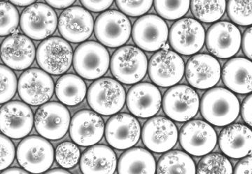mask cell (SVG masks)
I'll use <instances>...</instances> for the list:
<instances>
[{
  "mask_svg": "<svg viewBox=\"0 0 252 174\" xmlns=\"http://www.w3.org/2000/svg\"><path fill=\"white\" fill-rule=\"evenodd\" d=\"M202 116L212 125L224 127L236 120L240 102L233 92L223 87H215L204 94L200 103Z\"/></svg>",
  "mask_w": 252,
  "mask_h": 174,
  "instance_id": "cell-1",
  "label": "cell"
},
{
  "mask_svg": "<svg viewBox=\"0 0 252 174\" xmlns=\"http://www.w3.org/2000/svg\"><path fill=\"white\" fill-rule=\"evenodd\" d=\"M111 71L118 81L125 84H135L145 76L148 69L147 56L142 50L133 46L119 48L113 54Z\"/></svg>",
  "mask_w": 252,
  "mask_h": 174,
  "instance_id": "cell-2",
  "label": "cell"
},
{
  "mask_svg": "<svg viewBox=\"0 0 252 174\" xmlns=\"http://www.w3.org/2000/svg\"><path fill=\"white\" fill-rule=\"evenodd\" d=\"M86 94L91 109L104 116H112L120 112L126 99L124 87L119 81L111 78L94 81Z\"/></svg>",
  "mask_w": 252,
  "mask_h": 174,
  "instance_id": "cell-3",
  "label": "cell"
},
{
  "mask_svg": "<svg viewBox=\"0 0 252 174\" xmlns=\"http://www.w3.org/2000/svg\"><path fill=\"white\" fill-rule=\"evenodd\" d=\"M110 57L107 49L95 41H86L78 46L73 56L74 70L81 77L95 80L108 71Z\"/></svg>",
  "mask_w": 252,
  "mask_h": 174,
  "instance_id": "cell-4",
  "label": "cell"
},
{
  "mask_svg": "<svg viewBox=\"0 0 252 174\" xmlns=\"http://www.w3.org/2000/svg\"><path fill=\"white\" fill-rule=\"evenodd\" d=\"M17 160L19 165L32 173L46 172L52 165L54 150L44 137L30 136L18 144Z\"/></svg>",
  "mask_w": 252,
  "mask_h": 174,
  "instance_id": "cell-5",
  "label": "cell"
},
{
  "mask_svg": "<svg viewBox=\"0 0 252 174\" xmlns=\"http://www.w3.org/2000/svg\"><path fill=\"white\" fill-rule=\"evenodd\" d=\"M36 61L39 67L48 74L61 75L72 65V46L60 37L48 38L38 46Z\"/></svg>",
  "mask_w": 252,
  "mask_h": 174,
  "instance_id": "cell-6",
  "label": "cell"
},
{
  "mask_svg": "<svg viewBox=\"0 0 252 174\" xmlns=\"http://www.w3.org/2000/svg\"><path fill=\"white\" fill-rule=\"evenodd\" d=\"M21 30L28 37L39 41L48 39L56 31L58 18L51 6L37 3L30 5L20 18Z\"/></svg>",
  "mask_w": 252,
  "mask_h": 174,
  "instance_id": "cell-7",
  "label": "cell"
},
{
  "mask_svg": "<svg viewBox=\"0 0 252 174\" xmlns=\"http://www.w3.org/2000/svg\"><path fill=\"white\" fill-rule=\"evenodd\" d=\"M70 113L61 103H45L36 111L34 125L38 133L49 140L63 138L70 125Z\"/></svg>",
  "mask_w": 252,
  "mask_h": 174,
  "instance_id": "cell-8",
  "label": "cell"
},
{
  "mask_svg": "<svg viewBox=\"0 0 252 174\" xmlns=\"http://www.w3.org/2000/svg\"><path fill=\"white\" fill-rule=\"evenodd\" d=\"M132 26L125 14L115 10L102 13L94 25V34L104 46L117 48L125 44L130 39Z\"/></svg>",
  "mask_w": 252,
  "mask_h": 174,
  "instance_id": "cell-9",
  "label": "cell"
},
{
  "mask_svg": "<svg viewBox=\"0 0 252 174\" xmlns=\"http://www.w3.org/2000/svg\"><path fill=\"white\" fill-rule=\"evenodd\" d=\"M164 112L177 122H187L198 114L200 99L195 89L188 86L177 85L169 89L162 100Z\"/></svg>",
  "mask_w": 252,
  "mask_h": 174,
  "instance_id": "cell-10",
  "label": "cell"
},
{
  "mask_svg": "<svg viewBox=\"0 0 252 174\" xmlns=\"http://www.w3.org/2000/svg\"><path fill=\"white\" fill-rule=\"evenodd\" d=\"M149 77L156 85L170 87L180 82L185 73V63L180 55L170 50L158 51L148 64Z\"/></svg>",
  "mask_w": 252,
  "mask_h": 174,
  "instance_id": "cell-11",
  "label": "cell"
},
{
  "mask_svg": "<svg viewBox=\"0 0 252 174\" xmlns=\"http://www.w3.org/2000/svg\"><path fill=\"white\" fill-rule=\"evenodd\" d=\"M18 92L26 104L42 105L49 101L54 94V81L44 70L35 68L28 69L20 76Z\"/></svg>",
  "mask_w": 252,
  "mask_h": 174,
  "instance_id": "cell-12",
  "label": "cell"
},
{
  "mask_svg": "<svg viewBox=\"0 0 252 174\" xmlns=\"http://www.w3.org/2000/svg\"><path fill=\"white\" fill-rule=\"evenodd\" d=\"M169 41L176 52L186 56L195 54L205 43V29L193 18H182L172 26Z\"/></svg>",
  "mask_w": 252,
  "mask_h": 174,
  "instance_id": "cell-13",
  "label": "cell"
},
{
  "mask_svg": "<svg viewBox=\"0 0 252 174\" xmlns=\"http://www.w3.org/2000/svg\"><path fill=\"white\" fill-rule=\"evenodd\" d=\"M33 125L32 111L25 103L13 101L0 109V131L10 138H24L31 133Z\"/></svg>",
  "mask_w": 252,
  "mask_h": 174,
  "instance_id": "cell-14",
  "label": "cell"
},
{
  "mask_svg": "<svg viewBox=\"0 0 252 174\" xmlns=\"http://www.w3.org/2000/svg\"><path fill=\"white\" fill-rule=\"evenodd\" d=\"M217 141L216 132L205 121H189L180 131L181 145L186 152L194 156L210 153L215 148Z\"/></svg>",
  "mask_w": 252,
  "mask_h": 174,
  "instance_id": "cell-15",
  "label": "cell"
},
{
  "mask_svg": "<svg viewBox=\"0 0 252 174\" xmlns=\"http://www.w3.org/2000/svg\"><path fill=\"white\" fill-rule=\"evenodd\" d=\"M134 42L148 52L157 51L166 44L169 31L167 23L156 15H146L139 18L132 29Z\"/></svg>",
  "mask_w": 252,
  "mask_h": 174,
  "instance_id": "cell-16",
  "label": "cell"
},
{
  "mask_svg": "<svg viewBox=\"0 0 252 174\" xmlns=\"http://www.w3.org/2000/svg\"><path fill=\"white\" fill-rule=\"evenodd\" d=\"M205 41L207 49L215 57L229 58L240 49L241 34L233 23L220 21L210 28Z\"/></svg>",
  "mask_w": 252,
  "mask_h": 174,
  "instance_id": "cell-17",
  "label": "cell"
},
{
  "mask_svg": "<svg viewBox=\"0 0 252 174\" xmlns=\"http://www.w3.org/2000/svg\"><path fill=\"white\" fill-rule=\"evenodd\" d=\"M104 130L109 145L118 150L131 148L140 138V122L128 114L122 113L112 116Z\"/></svg>",
  "mask_w": 252,
  "mask_h": 174,
  "instance_id": "cell-18",
  "label": "cell"
},
{
  "mask_svg": "<svg viewBox=\"0 0 252 174\" xmlns=\"http://www.w3.org/2000/svg\"><path fill=\"white\" fill-rule=\"evenodd\" d=\"M144 145L151 151L162 153L171 150L177 144L178 131L172 121L154 117L144 124L142 132Z\"/></svg>",
  "mask_w": 252,
  "mask_h": 174,
  "instance_id": "cell-19",
  "label": "cell"
},
{
  "mask_svg": "<svg viewBox=\"0 0 252 174\" xmlns=\"http://www.w3.org/2000/svg\"><path fill=\"white\" fill-rule=\"evenodd\" d=\"M61 35L72 43H81L89 39L94 29V18L89 11L72 6L64 10L58 21Z\"/></svg>",
  "mask_w": 252,
  "mask_h": 174,
  "instance_id": "cell-20",
  "label": "cell"
},
{
  "mask_svg": "<svg viewBox=\"0 0 252 174\" xmlns=\"http://www.w3.org/2000/svg\"><path fill=\"white\" fill-rule=\"evenodd\" d=\"M0 54L1 60L8 67L14 70H24L34 62L35 46L29 37L16 31L3 41Z\"/></svg>",
  "mask_w": 252,
  "mask_h": 174,
  "instance_id": "cell-21",
  "label": "cell"
},
{
  "mask_svg": "<svg viewBox=\"0 0 252 174\" xmlns=\"http://www.w3.org/2000/svg\"><path fill=\"white\" fill-rule=\"evenodd\" d=\"M221 69L216 58L201 54L193 56L185 68L186 79L197 89L211 88L220 81Z\"/></svg>",
  "mask_w": 252,
  "mask_h": 174,
  "instance_id": "cell-22",
  "label": "cell"
},
{
  "mask_svg": "<svg viewBox=\"0 0 252 174\" xmlns=\"http://www.w3.org/2000/svg\"><path fill=\"white\" fill-rule=\"evenodd\" d=\"M104 133V121L97 113L89 110L80 111L71 120V139L80 146H91L98 143Z\"/></svg>",
  "mask_w": 252,
  "mask_h": 174,
  "instance_id": "cell-23",
  "label": "cell"
},
{
  "mask_svg": "<svg viewBox=\"0 0 252 174\" xmlns=\"http://www.w3.org/2000/svg\"><path fill=\"white\" fill-rule=\"evenodd\" d=\"M129 111L140 118H149L160 110L162 96L157 86L141 83L132 86L126 96Z\"/></svg>",
  "mask_w": 252,
  "mask_h": 174,
  "instance_id": "cell-24",
  "label": "cell"
},
{
  "mask_svg": "<svg viewBox=\"0 0 252 174\" xmlns=\"http://www.w3.org/2000/svg\"><path fill=\"white\" fill-rule=\"evenodd\" d=\"M219 145L227 156L243 158L252 152V131L248 126L242 124L227 125L220 133Z\"/></svg>",
  "mask_w": 252,
  "mask_h": 174,
  "instance_id": "cell-25",
  "label": "cell"
},
{
  "mask_svg": "<svg viewBox=\"0 0 252 174\" xmlns=\"http://www.w3.org/2000/svg\"><path fill=\"white\" fill-rule=\"evenodd\" d=\"M252 64L250 59L235 58L225 64L222 71L223 83L230 90L238 94L251 93Z\"/></svg>",
  "mask_w": 252,
  "mask_h": 174,
  "instance_id": "cell-26",
  "label": "cell"
},
{
  "mask_svg": "<svg viewBox=\"0 0 252 174\" xmlns=\"http://www.w3.org/2000/svg\"><path fill=\"white\" fill-rule=\"evenodd\" d=\"M117 165L115 152L107 145H91L81 157L80 168L84 174H113Z\"/></svg>",
  "mask_w": 252,
  "mask_h": 174,
  "instance_id": "cell-27",
  "label": "cell"
},
{
  "mask_svg": "<svg viewBox=\"0 0 252 174\" xmlns=\"http://www.w3.org/2000/svg\"><path fill=\"white\" fill-rule=\"evenodd\" d=\"M156 162L151 152L141 147H134L124 152L118 163L119 174H154Z\"/></svg>",
  "mask_w": 252,
  "mask_h": 174,
  "instance_id": "cell-28",
  "label": "cell"
},
{
  "mask_svg": "<svg viewBox=\"0 0 252 174\" xmlns=\"http://www.w3.org/2000/svg\"><path fill=\"white\" fill-rule=\"evenodd\" d=\"M55 91L60 102L67 106L80 104L87 93L85 82L72 74L61 76L56 83Z\"/></svg>",
  "mask_w": 252,
  "mask_h": 174,
  "instance_id": "cell-29",
  "label": "cell"
},
{
  "mask_svg": "<svg viewBox=\"0 0 252 174\" xmlns=\"http://www.w3.org/2000/svg\"><path fill=\"white\" fill-rule=\"evenodd\" d=\"M158 174H195V162L188 154L179 150L170 151L158 161Z\"/></svg>",
  "mask_w": 252,
  "mask_h": 174,
  "instance_id": "cell-30",
  "label": "cell"
},
{
  "mask_svg": "<svg viewBox=\"0 0 252 174\" xmlns=\"http://www.w3.org/2000/svg\"><path fill=\"white\" fill-rule=\"evenodd\" d=\"M190 8L197 19L204 23L220 20L226 9L225 0H191Z\"/></svg>",
  "mask_w": 252,
  "mask_h": 174,
  "instance_id": "cell-31",
  "label": "cell"
},
{
  "mask_svg": "<svg viewBox=\"0 0 252 174\" xmlns=\"http://www.w3.org/2000/svg\"><path fill=\"white\" fill-rule=\"evenodd\" d=\"M158 14L167 20H177L187 14L190 0H154Z\"/></svg>",
  "mask_w": 252,
  "mask_h": 174,
  "instance_id": "cell-32",
  "label": "cell"
},
{
  "mask_svg": "<svg viewBox=\"0 0 252 174\" xmlns=\"http://www.w3.org/2000/svg\"><path fill=\"white\" fill-rule=\"evenodd\" d=\"M198 174H232L233 167L227 157L219 153L207 154L200 161Z\"/></svg>",
  "mask_w": 252,
  "mask_h": 174,
  "instance_id": "cell-33",
  "label": "cell"
},
{
  "mask_svg": "<svg viewBox=\"0 0 252 174\" xmlns=\"http://www.w3.org/2000/svg\"><path fill=\"white\" fill-rule=\"evenodd\" d=\"M226 7L228 16L233 23L240 26H251L252 0H229Z\"/></svg>",
  "mask_w": 252,
  "mask_h": 174,
  "instance_id": "cell-34",
  "label": "cell"
},
{
  "mask_svg": "<svg viewBox=\"0 0 252 174\" xmlns=\"http://www.w3.org/2000/svg\"><path fill=\"white\" fill-rule=\"evenodd\" d=\"M20 22L17 9L7 1H0V36L13 34Z\"/></svg>",
  "mask_w": 252,
  "mask_h": 174,
  "instance_id": "cell-35",
  "label": "cell"
},
{
  "mask_svg": "<svg viewBox=\"0 0 252 174\" xmlns=\"http://www.w3.org/2000/svg\"><path fill=\"white\" fill-rule=\"evenodd\" d=\"M81 152L79 147L72 142H66L56 147L55 158L60 166L64 169L75 167L80 160Z\"/></svg>",
  "mask_w": 252,
  "mask_h": 174,
  "instance_id": "cell-36",
  "label": "cell"
},
{
  "mask_svg": "<svg viewBox=\"0 0 252 174\" xmlns=\"http://www.w3.org/2000/svg\"><path fill=\"white\" fill-rule=\"evenodd\" d=\"M17 78L10 68L0 64V104L9 102L17 90Z\"/></svg>",
  "mask_w": 252,
  "mask_h": 174,
  "instance_id": "cell-37",
  "label": "cell"
},
{
  "mask_svg": "<svg viewBox=\"0 0 252 174\" xmlns=\"http://www.w3.org/2000/svg\"><path fill=\"white\" fill-rule=\"evenodd\" d=\"M154 0H116L118 8L123 14L137 17L148 12Z\"/></svg>",
  "mask_w": 252,
  "mask_h": 174,
  "instance_id": "cell-38",
  "label": "cell"
},
{
  "mask_svg": "<svg viewBox=\"0 0 252 174\" xmlns=\"http://www.w3.org/2000/svg\"><path fill=\"white\" fill-rule=\"evenodd\" d=\"M16 155L14 144L7 136L0 134V171L7 169Z\"/></svg>",
  "mask_w": 252,
  "mask_h": 174,
  "instance_id": "cell-39",
  "label": "cell"
},
{
  "mask_svg": "<svg viewBox=\"0 0 252 174\" xmlns=\"http://www.w3.org/2000/svg\"><path fill=\"white\" fill-rule=\"evenodd\" d=\"M85 9L92 12H102L110 7L114 0H80Z\"/></svg>",
  "mask_w": 252,
  "mask_h": 174,
  "instance_id": "cell-40",
  "label": "cell"
},
{
  "mask_svg": "<svg viewBox=\"0 0 252 174\" xmlns=\"http://www.w3.org/2000/svg\"><path fill=\"white\" fill-rule=\"evenodd\" d=\"M252 95L250 94L246 99L244 100L242 105L241 114L243 120L245 123L249 126H252Z\"/></svg>",
  "mask_w": 252,
  "mask_h": 174,
  "instance_id": "cell-41",
  "label": "cell"
},
{
  "mask_svg": "<svg viewBox=\"0 0 252 174\" xmlns=\"http://www.w3.org/2000/svg\"><path fill=\"white\" fill-rule=\"evenodd\" d=\"M252 28H249L243 37L242 41V46H243V51L245 56L249 58L252 59Z\"/></svg>",
  "mask_w": 252,
  "mask_h": 174,
  "instance_id": "cell-42",
  "label": "cell"
},
{
  "mask_svg": "<svg viewBox=\"0 0 252 174\" xmlns=\"http://www.w3.org/2000/svg\"><path fill=\"white\" fill-rule=\"evenodd\" d=\"M252 159L251 155L245 157L235 166V174H251Z\"/></svg>",
  "mask_w": 252,
  "mask_h": 174,
  "instance_id": "cell-43",
  "label": "cell"
},
{
  "mask_svg": "<svg viewBox=\"0 0 252 174\" xmlns=\"http://www.w3.org/2000/svg\"><path fill=\"white\" fill-rule=\"evenodd\" d=\"M51 7L58 9H66L75 2L76 0H45Z\"/></svg>",
  "mask_w": 252,
  "mask_h": 174,
  "instance_id": "cell-44",
  "label": "cell"
},
{
  "mask_svg": "<svg viewBox=\"0 0 252 174\" xmlns=\"http://www.w3.org/2000/svg\"><path fill=\"white\" fill-rule=\"evenodd\" d=\"M11 4L18 6H27L34 4L37 0H9Z\"/></svg>",
  "mask_w": 252,
  "mask_h": 174,
  "instance_id": "cell-45",
  "label": "cell"
},
{
  "mask_svg": "<svg viewBox=\"0 0 252 174\" xmlns=\"http://www.w3.org/2000/svg\"><path fill=\"white\" fill-rule=\"evenodd\" d=\"M27 171L24 169L18 168V167H12V168L6 169L2 172V174H27Z\"/></svg>",
  "mask_w": 252,
  "mask_h": 174,
  "instance_id": "cell-46",
  "label": "cell"
},
{
  "mask_svg": "<svg viewBox=\"0 0 252 174\" xmlns=\"http://www.w3.org/2000/svg\"><path fill=\"white\" fill-rule=\"evenodd\" d=\"M48 174H69V172L65 169L56 168L46 172Z\"/></svg>",
  "mask_w": 252,
  "mask_h": 174,
  "instance_id": "cell-47",
  "label": "cell"
},
{
  "mask_svg": "<svg viewBox=\"0 0 252 174\" xmlns=\"http://www.w3.org/2000/svg\"><path fill=\"white\" fill-rule=\"evenodd\" d=\"M162 50H170V45L168 44H165L162 47Z\"/></svg>",
  "mask_w": 252,
  "mask_h": 174,
  "instance_id": "cell-48",
  "label": "cell"
}]
</instances>
